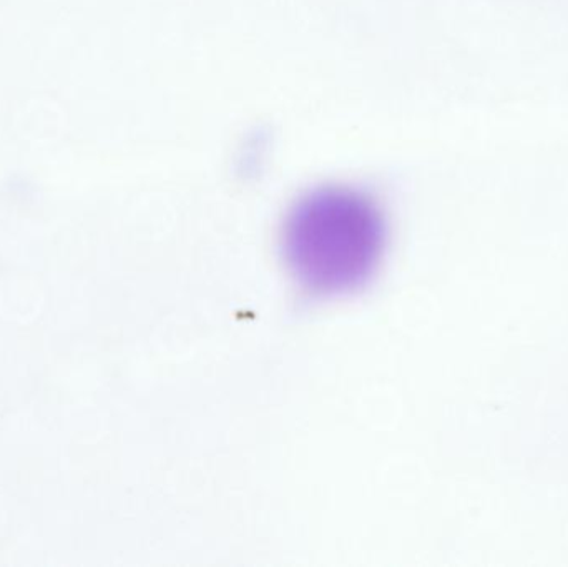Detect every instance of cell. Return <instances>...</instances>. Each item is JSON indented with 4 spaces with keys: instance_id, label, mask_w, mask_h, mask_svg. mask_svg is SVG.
<instances>
[{
    "instance_id": "obj_1",
    "label": "cell",
    "mask_w": 568,
    "mask_h": 567,
    "mask_svg": "<svg viewBox=\"0 0 568 567\" xmlns=\"http://www.w3.org/2000/svg\"><path fill=\"white\" fill-rule=\"evenodd\" d=\"M284 256L303 288L339 295L363 286L386 246V219L376 200L347 185L310 190L287 212Z\"/></svg>"
}]
</instances>
